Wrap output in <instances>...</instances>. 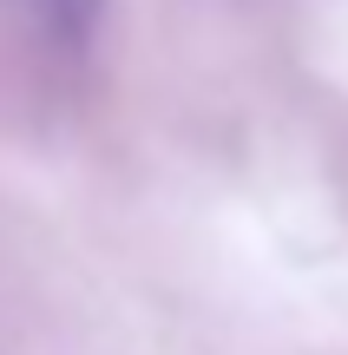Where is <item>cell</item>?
<instances>
[{"label": "cell", "mask_w": 348, "mask_h": 355, "mask_svg": "<svg viewBox=\"0 0 348 355\" xmlns=\"http://www.w3.org/2000/svg\"><path fill=\"white\" fill-rule=\"evenodd\" d=\"M13 7H20V13H33L39 26H53V33H86L99 0H13Z\"/></svg>", "instance_id": "1"}]
</instances>
